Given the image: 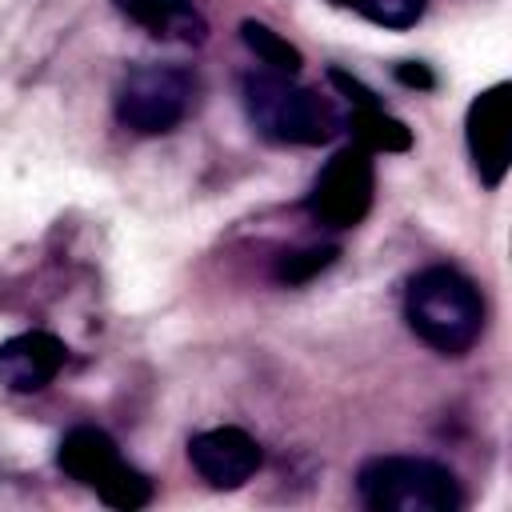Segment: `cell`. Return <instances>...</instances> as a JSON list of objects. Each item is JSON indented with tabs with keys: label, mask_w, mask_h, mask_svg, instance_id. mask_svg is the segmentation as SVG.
Masks as SVG:
<instances>
[{
	"label": "cell",
	"mask_w": 512,
	"mask_h": 512,
	"mask_svg": "<svg viewBox=\"0 0 512 512\" xmlns=\"http://www.w3.org/2000/svg\"><path fill=\"white\" fill-rule=\"evenodd\" d=\"M508 124H512L508 84H496L468 104L464 132H468V152H472V164L484 188H500L508 172Z\"/></svg>",
	"instance_id": "52a82bcc"
},
{
	"label": "cell",
	"mask_w": 512,
	"mask_h": 512,
	"mask_svg": "<svg viewBox=\"0 0 512 512\" xmlns=\"http://www.w3.org/2000/svg\"><path fill=\"white\" fill-rule=\"evenodd\" d=\"M192 108V76L168 64H136L116 88V120L136 136L172 132Z\"/></svg>",
	"instance_id": "5b68a950"
},
{
	"label": "cell",
	"mask_w": 512,
	"mask_h": 512,
	"mask_svg": "<svg viewBox=\"0 0 512 512\" xmlns=\"http://www.w3.org/2000/svg\"><path fill=\"white\" fill-rule=\"evenodd\" d=\"M372 192H376L372 152L352 144V148H340L320 168V176L308 192V212L324 228H356L372 208Z\"/></svg>",
	"instance_id": "8992f818"
},
{
	"label": "cell",
	"mask_w": 512,
	"mask_h": 512,
	"mask_svg": "<svg viewBox=\"0 0 512 512\" xmlns=\"http://www.w3.org/2000/svg\"><path fill=\"white\" fill-rule=\"evenodd\" d=\"M404 320L440 356H464L484 332V300L464 272L432 264L412 276L404 292Z\"/></svg>",
	"instance_id": "6da1fadb"
},
{
	"label": "cell",
	"mask_w": 512,
	"mask_h": 512,
	"mask_svg": "<svg viewBox=\"0 0 512 512\" xmlns=\"http://www.w3.org/2000/svg\"><path fill=\"white\" fill-rule=\"evenodd\" d=\"M60 468L80 480L84 488H92L108 508H120V512H132V508H144L152 500V480L144 472H136L116 440L104 432V428H92V424H80L72 428L64 440H60V452H56Z\"/></svg>",
	"instance_id": "277c9868"
},
{
	"label": "cell",
	"mask_w": 512,
	"mask_h": 512,
	"mask_svg": "<svg viewBox=\"0 0 512 512\" xmlns=\"http://www.w3.org/2000/svg\"><path fill=\"white\" fill-rule=\"evenodd\" d=\"M356 488L376 512H456L464 504L452 468L424 456H376L360 468Z\"/></svg>",
	"instance_id": "3957f363"
},
{
	"label": "cell",
	"mask_w": 512,
	"mask_h": 512,
	"mask_svg": "<svg viewBox=\"0 0 512 512\" xmlns=\"http://www.w3.org/2000/svg\"><path fill=\"white\" fill-rule=\"evenodd\" d=\"M188 460L212 488H240L260 468V444L244 428H208L188 440Z\"/></svg>",
	"instance_id": "ba28073f"
},
{
	"label": "cell",
	"mask_w": 512,
	"mask_h": 512,
	"mask_svg": "<svg viewBox=\"0 0 512 512\" xmlns=\"http://www.w3.org/2000/svg\"><path fill=\"white\" fill-rule=\"evenodd\" d=\"M336 256H340L336 244H316V248L288 252V256H280V264H276V280H280V284H308L312 276H320L324 268H332Z\"/></svg>",
	"instance_id": "5bb4252c"
},
{
	"label": "cell",
	"mask_w": 512,
	"mask_h": 512,
	"mask_svg": "<svg viewBox=\"0 0 512 512\" xmlns=\"http://www.w3.org/2000/svg\"><path fill=\"white\" fill-rule=\"evenodd\" d=\"M240 40H244L276 76H296V72L304 68L300 48L288 44L276 28H268V24H260V20H244V24H240Z\"/></svg>",
	"instance_id": "7c38bea8"
},
{
	"label": "cell",
	"mask_w": 512,
	"mask_h": 512,
	"mask_svg": "<svg viewBox=\"0 0 512 512\" xmlns=\"http://www.w3.org/2000/svg\"><path fill=\"white\" fill-rule=\"evenodd\" d=\"M68 348L52 332H20L0 344V384L8 392H40L64 368Z\"/></svg>",
	"instance_id": "9c48e42d"
},
{
	"label": "cell",
	"mask_w": 512,
	"mask_h": 512,
	"mask_svg": "<svg viewBox=\"0 0 512 512\" xmlns=\"http://www.w3.org/2000/svg\"><path fill=\"white\" fill-rule=\"evenodd\" d=\"M344 128L356 136L360 148L368 152H408L412 148V128L404 120H396L392 112L380 108V100L368 104H352Z\"/></svg>",
	"instance_id": "8fae6325"
},
{
	"label": "cell",
	"mask_w": 512,
	"mask_h": 512,
	"mask_svg": "<svg viewBox=\"0 0 512 512\" xmlns=\"http://www.w3.org/2000/svg\"><path fill=\"white\" fill-rule=\"evenodd\" d=\"M332 4L360 12L364 20H372V24H380V28L404 32V28H412V24L424 16V4H428V0H332Z\"/></svg>",
	"instance_id": "4fadbf2b"
},
{
	"label": "cell",
	"mask_w": 512,
	"mask_h": 512,
	"mask_svg": "<svg viewBox=\"0 0 512 512\" xmlns=\"http://www.w3.org/2000/svg\"><path fill=\"white\" fill-rule=\"evenodd\" d=\"M244 108L260 136L280 144H328L344 132V116L332 100L316 96L312 88L292 84L276 72H252L244 80Z\"/></svg>",
	"instance_id": "7a4b0ae2"
},
{
	"label": "cell",
	"mask_w": 512,
	"mask_h": 512,
	"mask_svg": "<svg viewBox=\"0 0 512 512\" xmlns=\"http://www.w3.org/2000/svg\"><path fill=\"white\" fill-rule=\"evenodd\" d=\"M396 80H400L404 88H420V92L436 88L432 68H428V64H420V60H404V64H396Z\"/></svg>",
	"instance_id": "9a60e30c"
},
{
	"label": "cell",
	"mask_w": 512,
	"mask_h": 512,
	"mask_svg": "<svg viewBox=\"0 0 512 512\" xmlns=\"http://www.w3.org/2000/svg\"><path fill=\"white\" fill-rule=\"evenodd\" d=\"M120 12H128L140 28H148L156 40H176V44H204L208 24L192 8V0H116Z\"/></svg>",
	"instance_id": "30bf717a"
}]
</instances>
